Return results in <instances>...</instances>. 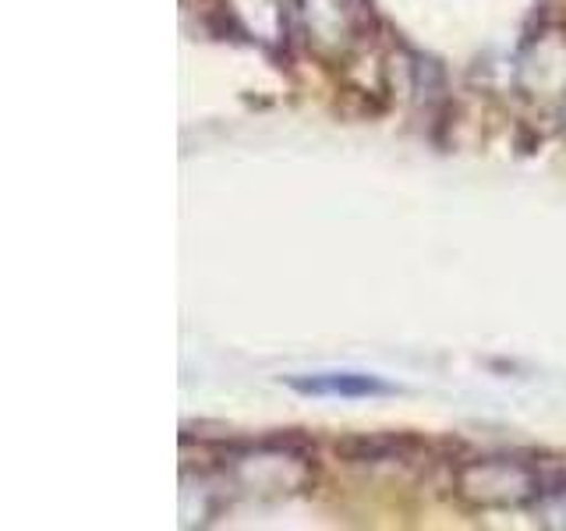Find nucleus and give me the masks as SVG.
<instances>
[{
	"mask_svg": "<svg viewBox=\"0 0 566 531\" xmlns=\"http://www.w3.org/2000/svg\"><path fill=\"white\" fill-rule=\"evenodd\" d=\"M297 386L308 389V394H379V389H386L382 383L368 376H323V379L297 383Z\"/></svg>",
	"mask_w": 566,
	"mask_h": 531,
	"instance_id": "1",
	"label": "nucleus"
}]
</instances>
